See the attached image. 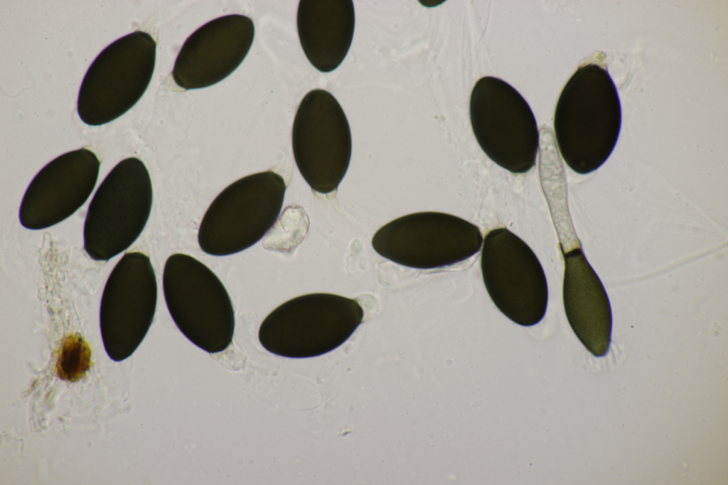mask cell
<instances>
[{
    "label": "cell",
    "mask_w": 728,
    "mask_h": 485,
    "mask_svg": "<svg viewBox=\"0 0 728 485\" xmlns=\"http://www.w3.org/2000/svg\"><path fill=\"white\" fill-rule=\"evenodd\" d=\"M621 126V107L606 66L581 65L563 87L554 114L560 153L579 174L599 169L610 156Z\"/></svg>",
    "instance_id": "cell-1"
},
{
    "label": "cell",
    "mask_w": 728,
    "mask_h": 485,
    "mask_svg": "<svg viewBox=\"0 0 728 485\" xmlns=\"http://www.w3.org/2000/svg\"><path fill=\"white\" fill-rule=\"evenodd\" d=\"M355 299L330 293H311L278 306L262 321L261 345L286 358L319 356L339 347L363 321Z\"/></svg>",
    "instance_id": "cell-2"
},
{
    "label": "cell",
    "mask_w": 728,
    "mask_h": 485,
    "mask_svg": "<svg viewBox=\"0 0 728 485\" xmlns=\"http://www.w3.org/2000/svg\"><path fill=\"white\" fill-rule=\"evenodd\" d=\"M163 290L168 310L181 333L209 353L232 342L235 311L218 276L191 255L175 253L166 260Z\"/></svg>",
    "instance_id": "cell-3"
},
{
    "label": "cell",
    "mask_w": 728,
    "mask_h": 485,
    "mask_svg": "<svg viewBox=\"0 0 728 485\" xmlns=\"http://www.w3.org/2000/svg\"><path fill=\"white\" fill-rule=\"evenodd\" d=\"M287 189L283 177L269 170L242 177L213 201L198 232L200 248L226 256L254 245L277 220Z\"/></svg>",
    "instance_id": "cell-4"
},
{
    "label": "cell",
    "mask_w": 728,
    "mask_h": 485,
    "mask_svg": "<svg viewBox=\"0 0 728 485\" xmlns=\"http://www.w3.org/2000/svg\"><path fill=\"white\" fill-rule=\"evenodd\" d=\"M156 42L136 31L116 40L96 57L80 87L77 111L90 126L119 118L141 99L151 80Z\"/></svg>",
    "instance_id": "cell-5"
},
{
    "label": "cell",
    "mask_w": 728,
    "mask_h": 485,
    "mask_svg": "<svg viewBox=\"0 0 728 485\" xmlns=\"http://www.w3.org/2000/svg\"><path fill=\"white\" fill-rule=\"evenodd\" d=\"M153 190L145 164L136 157L119 162L95 192L84 224V249L108 261L129 247L150 215Z\"/></svg>",
    "instance_id": "cell-6"
},
{
    "label": "cell",
    "mask_w": 728,
    "mask_h": 485,
    "mask_svg": "<svg viewBox=\"0 0 728 485\" xmlns=\"http://www.w3.org/2000/svg\"><path fill=\"white\" fill-rule=\"evenodd\" d=\"M472 130L483 152L513 174H526L535 164L539 132L534 114L522 95L500 78H480L471 91Z\"/></svg>",
    "instance_id": "cell-7"
},
{
    "label": "cell",
    "mask_w": 728,
    "mask_h": 485,
    "mask_svg": "<svg viewBox=\"0 0 728 485\" xmlns=\"http://www.w3.org/2000/svg\"><path fill=\"white\" fill-rule=\"evenodd\" d=\"M480 228L460 217L424 211L397 218L380 228L371 244L380 256L407 267L430 270L465 261L483 244Z\"/></svg>",
    "instance_id": "cell-8"
},
{
    "label": "cell",
    "mask_w": 728,
    "mask_h": 485,
    "mask_svg": "<svg viewBox=\"0 0 728 485\" xmlns=\"http://www.w3.org/2000/svg\"><path fill=\"white\" fill-rule=\"evenodd\" d=\"M482 245L483 280L493 304L518 325L538 324L546 313L548 287L533 250L503 227L491 230Z\"/></svg>",
    "instance_id": "cell-9"
},
{
    "label": "cell",
    "mask_w": 728,
    "mask_h": 485,
    "mask_svg": "<svg viewBox=\"0 0 728 485\" xmlns=\"http://www.w3.org/2000/svg\"><path fill=\"white\" fill-rule=\"evenodd\" d=\"M292 150L297 168L311 189L322 194L338 188L350 161L352 139L346 114L323 89L309 92L293 122Z\"/></svg>",
    "instance_id": "cell-10"
},
{
    "label": "cell",
    "mask_w": 728,
    "mask_h": 485,
    "mask_svg": "<svg viewBox=\"0 0 728 485\" xmlns=\"http://www.w3.org/2000/svg\"><path fill=\"white\" fill-rule=\"evenodd\" d=\"M156 303V277L149 257L125 253L112 270L100 303L101 335L112 360L122 361L136 350L152 324Z\"/></svg>",
    "instance_id": "cell-11"
},
{
    "label": "cell",
    "mask_w": 728,
    "mask_h": 485,
    "mask_svg": "<svg viewBox=\"0 0 728 485\" xmlns=\"http://www.w3.org/2000/svg\"><path fill=\"white\" fill-rule=\"evenodd\" d=\"M100 164L97 155L86 148L50 161L25 192L19 208L21 224L27 229L41 230L69 218L92 193Z\"/></svg>",
    "instance_id": "cell-12"
},
{
    "label": "cell",
    "mask_w": 728,
    "mask_h": 485,
    "mask_svg": "<svg viewBox=\"0 0 728 485\" xmlns=\"http://www.w3.org/2000/svg\"><path fill=\"white\" fill-rule=\"evenodd\" d=\"M253 21L229 14L207 22L183 43L171 75L184 90L215 85L234 72L247 56L254 40Z\"/></svg>",
    "instance_id": "cell-13"
},
{
    "label": "cell",
    "mask_w": 728,
    "mask_h": 485,
    "mask_svg": "<svg viewBox=\"0 0 728 485\" xmlns=\"http://www.w3.org/2000/svg\"><path fill=\"white\" fill-rule=\"evenodd\" d=\"M563 304L569 324L594 356L607 354L611 341L612 314L599 277L581 247L564 254Z\"/></svg>",
    "instance_id": "cell-14"
},
{
    "label": "cell",
    "mask_w": 728,
    "mask_h": 485,
    "mask_svg": "<svg viewBox=\"0 0 728 485\" xmlns=\"http://www.w3.org/2000/svg\"><path fill=\"white\" fill-rule=\"evenodd\" d=\"M296 25L301 46L311 64L321 73L336 70L353 38L355 10L351 0H301Z\"/></svg>",
    "instance_id": "cell-15"
},
{
    "label": "cell",
    "mask_w": 728,
    "mask_h": 485,
    "mask_svg": "<svg viewBox=\"0 0 728 485\" xmlns=\"http://www.w3.org/2000/svg\"><path fill=\"white\" fill-rule=\"evenodd\" d=\"M309 229L308 215L298 206H289L277 220L262 240L268 250L289 252L302 241Z\"/></svg>",
    "instance_id": "cell-16"
},
{
    "label": "cell",
    "mask_w": 728,
    "mask_h": 485,
    "mask_svg": "<svg viewBox=\"0 0 728 485\" xmlns=\"http://www.w3.org/2000/svg\"><path fill=\"white\" fill-rule=\"evenodd\" d=\"M92 351L79 334L68 336L62 345L56 364L62 380L76 382L85 376L91 367Z\"/></svg>",
    "instance_id": "cell-17"
}]
</instances>
